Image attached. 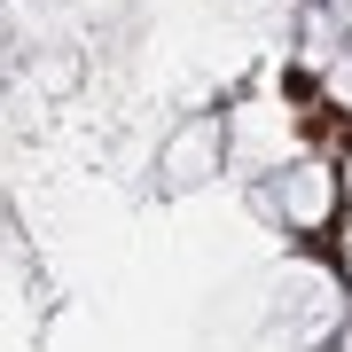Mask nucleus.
Listing matches in <instances>:
<instances>
[{
    "label": "nucleus",
    "instance_id": "f03ea898",
    "mask_svg": "<svg viewBox=\"0 0 352 352\" xmlns=\"http://www.w3.org/2000/svg\"><path fill=\"white\" fill-rule=\"evenodd\" d=\"M344 243H352V219H344Z\"/></svg>",
    "mask_w": 352,
    "mask_h": 352
},
{
    "label": "nucleus",
    "instance_id": "f257e3e1",
    "mask_svg": "<svg viewBox=\"0 0 352 352\" xmlns=\"http://www.w3.org/2000/svg\"><path fill=\"white\" fill-rule=\"evenodd\" d=\"M344 196H352V157H344Z\"/></svg>",
    "mask_w": 352,
    "mask_h": 352
}]
</instances>
